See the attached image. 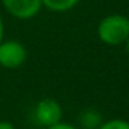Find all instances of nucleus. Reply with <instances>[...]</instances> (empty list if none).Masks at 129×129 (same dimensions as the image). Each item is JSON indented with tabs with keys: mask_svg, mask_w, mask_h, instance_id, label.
<instances>
[{
	"mask_svg": "<svg viewBox=\"0 0 129 129\" xmlns=\"http://www.w3.org/2000/svg\"><path fill=\"white\" fill-rule=\"evenodd\" d=\"M97 35L108 46H120L129 37V18L121 14H111L100 20Z\"/></svg>",
	"mask_w": 129,
	"mask_h": 129,
	"instance_id": "1",
	"label": "nucleus"
},
{
	"mask_svg": "<svg viewBox=\"0 0 129 129\" xmlns=\"http://www.w3.org/2000/svg\"><path fill=\"white\" fill-rule=\"evenodd\" d=\"M27 58L26 47L15 40L0 43V66L5 69H17L23 66Z\"/></svg>",
	"mask_w": 129,
	"mask_h": 129,
	"instance_id": "2",
	"label": "nucleus"
},
{
	"mask_svg": "<svg viewBox=\"0 0 129 129\" xmlns=\"http://www.w3.org/2000/svg\"><path fill=\"white\" fill-rule=\"evenodd\" d=\"M61 118H62V106L59 105L58 100L46 97V99H41L37 103V106H35V120L41 126L49 127V126L61 121Z\"/></svg>",
	"mask_w": 129,
	"mask_h": 129,
	"instance_id": "3",
	"label": "nucleus"
},
{
	"mask_svg": "<svg viewBox=\"0 0 129 129\" xmlns=\"http://www.w3.org/2000/svg\"><path fill=\"white\" fill-rule=\"evenodd\" d=\"M2 3L12 17L20 20L34 18L43 6L41 0H2Z\"/></svg>",
	"mask_w": 129,
	"mask_h": 129,
	"instance_id": "4",
	"label": "nucleus"
},
{
	"mask_svg": "<svg viewBox=\"0 0 129 129\" xmlns=\"http://www.w3.org/2000/svg\"><path fill=\"white\" fill-rule=\"evenodd\" d=\"M41 2L43 6H46L53 12H66L73 9L79 3V0H41Z\"/></svg>",
	"mask_w": 129,
	"mask_h": 129,
	"instance_id": "5",
	"label": "nucleus"
},
{
	"mask_svg": "<svg viewBox=\"0 0 129 129\" xmlns=\"http://www.w3.org/2000/svg\"><path fill=\"white\" fill-rule=\"evenodd\" d=\"M96 129H129V121L123 118H112V120L100 123Z\"/></svg>",
	"mask_w": 129,
	"mask_h": 129,
	"instance_id": "6",
	"label": "nucleus"
},
{
	"mask_svg": "<svg viewBox=\"0 0 129 129\" xmlns=\"http://www.w3.org/2000/svg\"><path fill=\"white\" fill-rule=\"evenodd\" d=\"M46 129H78V127H75L73 124L66 123V121H58V123H55V124H52V126L46 127Z\"/></svg>",
	"mask_w": 129,
	"mask_h": 129,
	"instance_id": "7",
	"label": "nucleus"
},
{
	"mask_svg": "<svg viewBox=\"0 0 129 129\" xmlns=\"http://www.w3.org/2000/svg\"><path fill=\"white\" fill-rule=\"evenodd\" d=\"M0 129H15V127H14V124L11 121L2 120V121H0Z\"/></svg>",
	"mask_w": 129,
	"mask_h": 129,
	"instance_id": "8",
	"label": "nucleus"
},
{
	"mask_svg": "<svg viewBox=\"0 0 129 129\" xmlns=\"http://www.w3.org/2000/svg\"><path fill=\"white\" fill-rule=\"evenodd\" d=\"M3 35H5V26H3V20L0 17V43L3 41Z\"/></svg>",
	"mask_w": 129,
	"mask_h": 129,
	"instance_id": "9",
	"label": "nucleus"
},
{
	"mask_svg": "<svg viewBox=\"0 0 129 129\" xmlns=\"http://www.w3.org/2000/svg\"><path fill=\"white\" fill-rule=\"evenodd\" d=\"M126 50H127V55H129V37H127V40H126Z\"/></svg>",
	"mask_w": 129,
	"mask_h": 129,
	"instance_id": "10",
	"label": "nucleus"
}]
</instances>
